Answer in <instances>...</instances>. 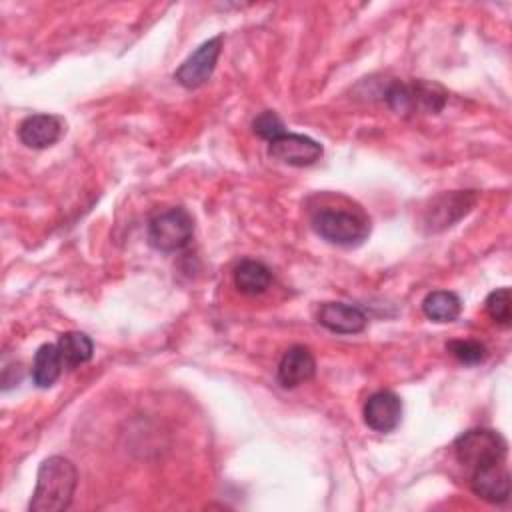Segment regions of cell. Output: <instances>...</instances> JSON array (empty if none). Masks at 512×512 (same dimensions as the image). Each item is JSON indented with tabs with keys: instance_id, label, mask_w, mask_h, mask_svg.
I'll use <instances>...</instances> for the list:
<instances>
[{
	"instance_id": "obj_1",
	"label": "cell",
	"mask_w": 512,
	"mask_h": 512,
	"mask_svg": "<svg viewBox=\"0 0 512 512\" xmlns=\"http://www.w3.org/2000/svg\"><path fill=\"white\" fill-rule=\"evenodd\" d=\"M78 482L74 464L64 456L46 458L36 476V488L30 500V512H60L72 502Z\"/></svg>"
},
{
	"instance_id": "obj_2",
	"label": "cell",
	"mask_w": 512,
	"mask_h": 512,
	"mask_svg": "<svg viewBox=\"0 0 512 512\" xmlns=\"http://www.w3.org/2000/svg\"><path fill=\"white\" fill-rule=\"evenodd\" d=\"M508 444L504 436L490 428H472L454 440L456 460L470 472L488 464L504 462Z\"/></svg>"
},
{
	"instance_id": "obj_3",
	"label": "cell",
	"mask_w": 512,
	"mask_h": 512,
	"mask_svg": "<svg viewBox=\"0 0 512 512\" xmlns=\"http://www.w3.org/2000/svg\"><path fill=\"white\" fill-rule=\"evenodd\" d=\"M446 96L448 94L440 84L426 80H414L410 84L394 82L384 92L386 104L398 114H414L418 110L436 114L444 108Z\"/></svg>"
},
{
	"instance_id": "obj_4",
	"label": "cell",
	"mask_w": 512,
	"mask_h": 512,
	"mask_svg": "<svg viewBox=\"0 0 512 512\" xmlns=\"http://www.w3.org/2000/svg\"><path fill=\"white\" fill-rule=\"evenodd\" d=\"M312 226L320 238L336 246H356L368 236V222L346 210L324 208L312 218Z\"/></svg>"
},
{
	"instance_id": "obj_5",
	"label": "cell",
	"mask_w": 512,
	"mask_h": 512,
	"mask_svg": "<svg viewBox=\"0 0 512 512\" xmlns=\"http://www.w3.org/2000/svg\"><path fill=\"white\" fill-rule=\"evenodd\" d=\"M194 234V220L186 208H170L154 216L148 224V242L162 252L184 248Z\"/></svg>"
},
{
	"instance_id": "obj_6",
	"label": "cell",
	"mask_w": 512,
	"mask_h": 512,
	"mask_svg": "<svg viewBox=\"0 0 512 512\" xmlns=\"http://www.w3.org/2000/svg\"><path fill=\"white\" fill-rule=\"evenodd\" d=\"M222 50V36H214L206 42H202L174 72V80L192 90L206 84L216 68L218 56Z\"/></svg>"
},
{
	"instance_id": "obj_7",
	"label": "cell",
	"mask_w": 512,
	"mask_h": 512,
	"mask_svg": "<svg viewBox=\"0 0 512 512\" xmlns=\"http://www.w3.org/2000/svg\"><path fill=\"white\" fill-rule=\"evenodd\" d=\"M268 154L272 160L288 166H310L322 156V144L304 134L284 132L268 144Z\"/></svg>"
},
{
	"instance_id": "obj_8",
	"label": "cell",
	"mask_w": 512,
	"mask_h": 512,
	"mask_svg": "<svg viewBox=\"0 0 512 512\" xmlns=\"http://www.w3.org/2000/svg\"><path fill=\"white\" fill-rule=\"evenodd\" d=\"M362 416L374 432H392L402 420V400L390 390H378L368 396Z\"/></svg>"
},
{
	"instance_id": "obj_9",
	"label": "cell",
	"mask_w": 512,
	"mask_h": 512,
	"mask_svg": "<svg viewBox=\"0 0 512 512\" xmlns=\"http://www.w3.org/2000/svg\"><path fill=\"white\" fill-rule=\"evenodd\" d=\"M470 488L490 504H504L510 498V474L504 462L488 464L470 472Z\"/></svg>"
},
{
	"instance_id": "obj_10",
	"label": "cell",
	"mask_w": 512,
	"mask_h": 512,
	"mask_svg": "<svg viewBox=\"0 0 512 512\" xmlns=\"http://www.w3.org/2000/svg\"><path fill=\"white\" fill-rule=\"evenodd\" d=\"M474 204H476V194L470 190L442 194L432 202L426 214V224L430 226L432 232L448 228L454 222H458L462 216H466Z\"/></svg>"
},
{
	"instance_id": "obj_11",
	"label": "cell",
	"mask_w": 512,
	"mask_h": 512,
	"mask_svg": "<svg viewBox=\"0 0 512 512\" xmlns=\"http://www.w3.org/2000/svg\"><path fill=\"white\" fill-rule=\"evenodd\" d=\"M64 124L54 114H32L24 118L18 126V138L28 148H48L60 140Z\"/></svg>"
},
{
	"instance_id": "obj_12",
	"label": "cell",
	"mask_w": 512,
	"mask_h": 512,
	"mask_svg": "<svg viewBox=\"0 0 512 512\" xmlns=\"http://www.w3.org/2000/svg\"><path fill=\"white\" fill-rule=\"evenodd\" d=\"M316 374V360L308 346H290L278 364V382L284 388H296Z\"/></svg>"
},
{
	"instance_id": "obj_13",
	"label": "cell",
	"mask_w": 512,
	"mask_h": 512,
	"mask_svg": "<svg viewBox=\"0 0 512 512\" xmlns=\"http://www.w3.org/2000/svg\"><path fill=\"white\" fill-rule=\"evenodd\" d=\"M318 322L336 334H358L366 328V314L346 302H324L318 310Z\"/></svg>"
},
{
	"instance_id": "obj_14",
	"label": "cell",
	"mask_w": 512,
	"mask_h": 512,
	"mask_svg": "<svg viewBox=\"0 0 512 512\" xmlns=\"http://www.w3.org/2000/svg\"><path fill=\"white\" fill-rule=\"evenodd\" d=\"M64 360L56 344H42L32 360V382L38 388H50L62 374Z\"/></svg>"
},
{
	"instance_id": "obj_15",
	"label": "cell",
	"mask_w": 512,
	"mask_h": 512,
	"mask_svg": "<svg viewBox=\"0 0 512 512\" xmlns=\"http://www.w3.org/2000/svg\"><path fill=\"white\" fill-rule=\"evenodd\" d=\"M272 282V272L266 264L258 260H242L234 268V284L242 294L256 296L262 294Z\"/></svg>"
},
{
	"instance_id": "obj_16",
	"label": "cell",
	"mask_w": 512,
	"mask_h": 512,
	"mask_svg": "<svg viewBox=\"0 0 512 512\" xmlns=\"http://www.w3.org/2000/svg\"><path fill=\"white\" fill-rule=\"evenodd\" d=\"M422 312L434 322H452L462 312V300L456 292L434 290L422 300Z\"/></svg>"
},
{
	"instance_id": "obj_17",
	"label": "cell",
	"mask_w": 512,
	"mask_h": 512,
	"mask_svg": "<svg viewBox=\"0 0 512 512\" xmlns=\"http://www.w3.org/2000/svg\"><path fill=\"white\" fill-rule=\"evenodd\" d=\"M60 354H62V360H64V366L68 368H76L84 362H88L92 358V352H94V344L90 340V336H86L84 332H64L58 342H56Z\"/></svg>"
},
{
	"instance_id": "obj_18",
	"label": "cell",
	"mask_w": 512,
	"mask_h": 512,
	"mask_svg": "<svg viewBox=\"0 0 512 512\" xmlns=\"http://www.w3.org/2000/svg\"><path fill=\"white\" fill-rule=\"evenodd\" d=\"M486 312L490 314V318L494 322H498L500 326H510L512 322V294L508 286L496 288L494 292L488 294L486 302Z\"/></svg>"
},
{
	"instance_id": "obj_19",
	"label": "cell",
	"mask_w": 512,
	"mask_h": 512,
	"mask_svg": "<svg viewBox=\"0 0 512 512\" xmlns=\"http://www.w3.org/2000/svg\"><path fill=\"white\" fill-rule=\"evenodd\" d=\"M446 350L462 364H468V366H474V364H480L486 360L488 356V350L482 342L478 340H450L446 344Z\"/></svg>"
},
{
	"instance_id": "obj_20",
	"label": "cell",
	"mask_w": 512,
	"mask_h": 512,
	"mask_svg": "<svg viewBox=\"0 0 512 512\" xmlns=\"http://www.w3.org/2000/svg\"><path fill=\"white\" fill-rule=\"evenodd\" d=\"M252 130H254V134H256L258 138L268 140V142H272L274 138H278V136H282V134L286 132L282 118H280L276 112H272V110L260 112V114L252 120Z\"/></svg>"
}]
</instances>
